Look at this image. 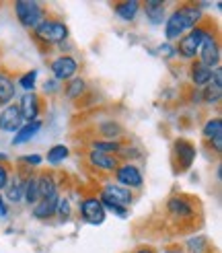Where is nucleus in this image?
<instances>
[{"instance_id": "obj_1", "label": "nucleus", "mask_w": 222, "mask_h": 253, "mask_svg": "<svg viewBox=\"0 0 222 253\" xmlns=\"http://www.w3.org/2000/svg\"><path fill=\"white\" fill-rule=\"evenodd\" d=\"M33 31L45 43H64L68 40V27H66V23H62L58 19H43Z\"/></svg>"}, {"instance_id": "obj_2", "label": "nucleus", "mask_w": 222, "mask_h": 253, "mask_svg": "<svg viewBox=\"0 0 222 253\" xmlns=\"http://www.w3.org/2000/svg\"><path fill=\"white\" fill-rule=\"evenodd\" d=\"M15 12H17L19 23L27 29H35L45 19L43 6L39 2H29V0H19L15 4Z\"/></svg>"}, {"instance_id": "obj_3", "label": "nucleus", "mask_w": 222, "mask_h": 253, "mask_svg": "<svg viewBox=\"0 0 222 253\" xmlns=\"http://www.w3.org/2000/svg\"><path fill=\"white\" fill-rule=\"evenodd\" d=\"M197 54H200L204 66L218 68V64H220V43L210 31H204V37H202V43H200Z\"/></svg>"}, {"instance_id": "obj_4", "label": "nucleus", "mask_w": 222, "mask_h": 253, "mask_svg": "<svg viewBox=\"0 0 222 253\" xmlns=\"http://www.w3.org/2000/svg\"><path fill=\"white\" fill-rule=\"evenodd\" d=\"M204 31H206V29L197 25L195 29H191L187 35H183V37H181V40H179V45L175 47V52H177L179 56H183V58H187V60L195 58V56H197V49H200V43H202Z\"/></svg>"}, {"instance_id": "obj_5", "label": "nucleus", "mask_w": 222, "mask_h": 253, "mask_svg": "<svg viewBox=\"0 0 222 253\" xmlns=\"http://www.w3.org/2000/svg\"><path fill=\"white\" fill-rule=\"evenodd\" d=\"M80 216L84 222H89L93 226L103 224L105 220V208L101 206L99 198H84L80 202Z\"/></svg>"}, {"instance_id": "obj_6", "label": "nucleus", "mask_w": 222, "mask_h": 253, "mask_svg": "<svg viewBox=\"0 0 222 253\" xmlns=\"http://www.w3.org/2000/svg\"><path fill=\"white\" fill-rule=\"evenodd\" d=\"M115 179H117V185L126 187V189H132V187H140L144 183V177H142V171L136 167V165H121L115 169Z\"/></svg>"}, {"instance_id": "obj_7", "label": "nucleus", "mask_w": 222, "mask_h": 253, "mask_svg": "<svg viewBox=\"0 0 222 253\" xmlns=\"http://www.w3.org/2000/svg\"><path fill=\"white\" fill-rule=\"evenodd\" d=\"M78 70V62L72 56H60L52 62V72H54V81H70Z\"/></svg>"}, {"instance_id": "obj_8", "label": "nucleus", "mask_w": 222, "mask_h": 253, "mask_svg": "<svg viewBox=\"0 0 222 253\" xmlns=\"http://www.w3.org/2000/svg\"><path fill=\"white\" fill-rule=\"evenodd\" d=\"M25 124L23 116H21V109L19 105H6L2 111H0V130L2 132H12L15 134L21 126Z\"/></svg>"}, {"instance_id": "obj_9", "label": "nucleus", "mask_w": 222, "mask_h": 253, "mask_svg": "<svg viewBox=\"0 0 222 253\" xmlns=\"http://www.w3.org/2000/svg\"><path fill=\"white\" fill-rule=\"evenodd\" d=\"M19 109H21V116L25 122H35L37 116H39V97L35 93H25L21 97V103H19Z\"/></svg>"}, {"instance_id": "obj_10", "label": "nucleus", "mask_w": 222, "mask_h": 253, "mask_svg": "<svg viewBox=\"0 0 222 253\" xmlns=\"http://www.w3.org/2000/svg\"><path fill=\"white\" fill-rule=\"evenodd\" d=\"M175 159H177V165H179V171H185L191 167V163L195 159V148L191 142L187 140H177L175 142Z\"/></svg>"}, {"instance_id": "obj_11", "label": "nucleus", "mask_w": 222, "mask_h": 253, "mask_svg": "<svg viewBox=\"0 0 222 253\" xmlns=\"http://www.w3.org/2000/svg\"><path fill=\"white\" fill-rule=\"evenodd\" d=\"M101 196H105L107 200L115 202V204H119V206H123V208H128V206L132 204V194H130V189L121 187V185H117V183H107V185L103 187V194H101Z\"/></svg>"}, {"instance_id": "obj_12", "label": "nucleus", "mask_w": 222, "mask_h": 253, "mask_svg": "<svg viewBox=\"0 0 222 253\" xmlns=\"http://www.w3.org/2000/svg\"><path fill=\"white\" fill-rule=\"evenodd\" d=\"M41 130V122L35 120V122H25L21 128L15 132V136H12V146H21L25 142H29L31 138L37 136V132Z\"/></svg>"}, {"instance_id": "obj_13", "label": "nucleus", "mask_w": 222, "mask_h": 253, "mask_svg": "<svg viewBox=\"0 0 222 253\" xmlns=\"http://www.w3.org/2000/svg\"><path fill=\"white\" fill-rule=\"evenodd\" d=\"M204 138L220 153V150H222V122H220V118H214V120L206 122V126H204Z\"/></svg>"}, {"instance_id": "obj_14", "label": "nucleus", "mask_w": 222, "mask_h": 253, "mask_svg": "<svg viewBox=\"0 0 222 253\" xmlns=\"http://www.w3.org/2000/svg\"><path fill=\"white\" fill-rule=\"evenodd\" d=\"M177 15L181 17V21L185 23V27H187V31H191L193 27H197V23H200V19H202V10H200V6L197 4H181L177 10Z\"/></svg>"}, {"instance_id": "obj_15", "label": "nucleus", "mask_w": 222, "mask_h": 253, "mask_svg": "<svg viewBox=\"0 0 222 253\" xmlns=\"http://www.w3.org/2000/svg\"><path fill=\"white\" fill-rule=\"evenodd\" d=\"M58 200H60L58 194L39 200V202L35 204L33 216H35V218H39V220H45V218H49V216H54V214H56V206H58Z\"/></svg>"}, {"instance_id": "obj_16", "label": "nucleus", "mask_w": 222, "mask_h": 253, "mask_svg": "<svg viewBox=\"0 0 222 253\" xmlns=\"http://www.w3.org/2000/svg\"><path fill=\"white\" fill-rule=\"evenodd\" d=\"M185 31H187V27H185V23L181 21V17L177 15V12H171V17L167 19V25H165V37L169 42L181 40V37L185 35Z\"/></svg>"}, {"instance_id": "obj_17", "label": "nucleus", "mask_w": 222, "mask_h": 253, "mask_svg": "<svg viewBox=\"0 0 222 253\" xmlns=\"http://www.w3.org/2000/svg\"><path fill=\"white\" fill-rule=\"evenodd\" d=\"M167 210L173 214V216H177V218H189V216H193V206L189 204L187 200H183V198H171L169 204H167Z\"/></svg>"}, {"instance_id": "obj_18", "label": "nucleus", "mask_w": 222, "mask_h": 253, "mask_svg": "<svg viewBox=\"0 0 222 253\" xmlns=\"http://www.w3.org/2000/svg\"><path fill=\"white\" fill-rule=\"evenodd\" d=\"M89 161H91L93 167L101 169V171H115L117 169V159L115 157L105 155V153H97V150H91Z\"/></svg>"}, {"instance_id": "obj_19", "label": "nucleus", "mask_w": 222, "mask_h": 253, "mask_svg": "<svg viewBox=\"0 0 222 253\" xmlns=\"http://www.w3.org/2000/svg\"><path fill=\"white\" fill-rule=\"evenodd\" d=\"M113 10L121 21H134L140 12V2H136V0H123V2H117L113 6Z\"/></svg>"}, {"instance_id": "obj_20", "label": "nucleus", "mask_w": 222, "mask_h": 253, "mask_svg": "<svg viewBox=\"0 0 222 253\" xmlns=\"http://www.w3.org/2000/svg\"><path fill=\"white\" fill-rule=\"evenodd\" d=\"M35 181H37V192H39V200L58 194V189H56V179H54V177L49 175V173L37 175V177H35Z\"/></svg>"}, {"instance_id": "obj_21", "label": "nucleus", "mask_w": 222, "mask_h": 253, "mask_svg": "<svg viewBox=\"0 0 222 253\" xmlns=\"http://www.w3.org/2000/svg\"><path fill=\"white\" fill-rule=\"evenodd\" d=\"M144 15L152 25H160L165 21L167 12H165V2H156V0H150V2L144 4Z\"/></svg>"}, {"instance_id": "obj_22", "label": "nucleus", "mask_w": 222, "mask_h": 253, "mask_svg": "<svg viewBox=\"0 0 222 253\" xmlns=\"http://www.w3.org/2000/svg\"><path fill=\"white\" fill-rule=\"evenodd\" d=\"M212 68L204 66L202 62H195V64L191 66V81L195 86H208L210 83H212Z\"/></svg>"}, {"instance_id": "obj_23", "label": "nucleus", "mask_w": 222, "mask_h": 253, "mask_svg": "<svg viewBox=\"0 0 222 253\" xmlns=\"http://www.w3.org/2000/svg\"><path fill=\"white\" fill-rule=\"evenodd\" d=\"M12 99H15V84L6 74H0V107L10 105Z\"/></svg>"}, {"instance_id": "obj_24", "label": "nucleus", "mask_w": 222, "mask_h": 253, "mask_svg": "<svg viewBox=\"0 0 222 253\" xmlns=\"http://www.w3.org/2000/svg\"><path fill=\"white\" fill-rule=\"evenodd\" d=\"M70 155V150L66 144H54L52 148L47 150V163L49 165H60V163H64Z\"/></svg>"}, {"instance_id": "obj_25", "label": "nucleus", "mask_w": 222, "mask_h": 253, "mask_svg": "<svg viewBox=\"0 0 222 253\" xmlns=\"http://www.w3.org/2000/svg\"><path fill=\"white\" fill-rule=\"evenodd\" d=\"M23 192H25V183H23L21 179H15L12 183L6 185V200L19 204V202L23 200Z\"/></svg>"}, {"instance_id": "obj_26", "label": "nucleus", "mask_w": 222, "mask_h": 253, "mask_svg": "<svg viewBox=\"0 0 222 253\" xmlns=\"http://www.w3.org/2000/svg\"><path fill=\"white\" fill-rule=\"evenodd\" d=\"M23 200L27 202V204H31V206H35L37 202H39V192H37V181H35V177H31V179L25 183Z\"/></svg>"}, {"instance_id": "obj_27", "label": "nucleus", "mask_w": 222, "mask_h": 253, "mask_svg": "<svg viewBox=\"0 0 222 253\" xmlns=\"http://www.w3.org/2000/svg\"><path fill=\"white\" fill-rule=\"evenodd\" d=\"M84 88H86V84H84L82 79H70L68 84H66V97L68 99H76V97H80L84 93Z\"/></svg>"}, {"instance_id": "obj_28", "label": "nucleus", "mask_w": 222, "mask_h": 253, "mask_svg": "<svg viewBox=\"0 0 222 253\" xmlns=\"http://www.w3.org/2000/svg\"><path fill=\"white\" fill-rule=\"evenodd\" d=\"M119 142H113V140H95L93 142V150L97 153H105V155H111V153H117L119 150Z\"/></svg>"}, {"instance_id": "obj_29", "label": "nucleus", "mask_w": 222, "mask_h": 253, "mask_svg": "<svg viewBox=\"0 0 222 253\" xmlns=\"http://www.w3.org/2000/svg\"><path fill=\"white\" fill-rule=\"evenodd\" d=\"M99 202H101V206H103L105 210H109V212H113V214H117V216H119V218H128V208H123V206L115 204V202H111V200H107L105 196H101V198H99Z\"/></svg>"}, {"instance_id": "obj_30", "label": "nucleus", "mask_w": 222, "mask_h": 253, "mask_svg": "<svg viewBox=\"0 0 222 253\" xmlns=\"http://www.w3.org/2000/svg\"><path fill=\"white\" fill-rule=\"evenodd\" d=\"M35 79H37V70L25 72L23 77L19 79V84H21V86H23L27 93H33V88H35Z\"/></svg>"}, {"instance_id": "obj_31", "label": "nucleus", "mask_w": 222, "mask_h": 253, "mask_svg": "<svg viewBox=\"0 0 222 253\" xmlns=\"http://www.w3.org/2000/svg\"><path fill=\"white\" fill-rule=\"evenodd\" d=\"M99 132H101L103 136H107V138H113V136H119L121 128H119V124L105 122V124H101V128H99Z\"/></svg>"}, {"instance_id": "obj_32", "label": "nucleus", "mask_w": 222, "mask_h": 253, "mask_svg": "<svg viewBox=\"0 0 222 253\" xmlns=\"http://www.w3.org/2000/svg\"><path fill=\"white\" fill-rule=\"evenodd\" d=\"M56 214H60L62 220H68L70 218V202L64 200H58V206H56Z\"/></svg>"}, {"instance_id": "obj_33", "label": "nucleus", "mask_w": 222, "mask_h": 253, "mask_svg": "<svg viewBox=\"0 0 222 253\" xmlns=\"http://www.w3.org/2000/svg\"><path fill=\"white\" fill-rule=\"evenodd\" d=\"M19 161H23L25 165H29V167H37V165H41V155H25V157H21Z\"/></svg>"}, {"instance_id": "obj_34", "label": "nucleus", "mask_w": 222, "mask_h": 253, "mask_svg": "<svg viewBox=\"0 0 222 253\" xmlns=\"http://www.w3.org/2000/svg\"><path fill=\"white\" fill-rule=\"evenodd\" d=\"M8 183H10L8 169H6V165H2V163H0V192H2V189H6Z\"/></svg>"}, {"instance_id": "obj_35", "label": "nucleus", "mask_w": 222, "mask_h": 253, "mask_svg": "<svg viewBox=\"0 0 222 253\" xmlns=\"http://www.w3.org/2000/svg\"><path fill=\"white\" fill-rule=\"evenodd\" d=\"M158 52H160V54H163V56H167V58H171L173 54H175V47H173L171 43H163V45H160V47H158Z\"/></svg>"}, {"instance_id": "obj_36", "label": "nucleus", "mask_w": 222, "mask_h": 253, "mask_svg": "<svg viewBox=\"0 0 222 253\" xmlns=\"http://www.w3.org/2000/svg\"><path fill=\"white\" fill-rule=\"evenodd\" d=\"M43 88H45V93H54L56 88H58V81H47L43 84Z\"/></svg>"}, {"instance_id": "obj_37", "label": "nucleus", "mask_w": 222, "mask_h": 253, "mask_svg": "<svg viewBox=\"0 0 222 253\" xmlns=\"http://www.w3.org/2000/svg\"><path fill=\"white\" fill-rule=\"evenodd\" d=\"M6 214H8V206H6V202L0 198V218H6Z\"/></svg>"}, {"instance_id": "obj_38", "label": "nucleus", "mask_w": 222, "mask_h": 253, "mask_svg": "<svg viewBox=\"0 0 222 253\" xmlns=\"http://www.w3.org/2000/svg\"><path fill=\"white\" fill-rule=\"evenodd\" d=\"M136 253H152V251H150V249H146V247H142V249H138Z\"/></svg>"}, {"instance_id": "obj_39", "label": "nucleus", "mask_w": 222, "mask_h": 253, "mask_svg": "<svg viewBox=\"0 0 222 253\" xmlns=\"http://www.w3.org/2000/svg\"><path fill=\"white\" fill-rule=\"evenodd\" d=\"M165 253H181L179 249H169V251H165Z\"/></svg>"}, {"instance_id": "obj_40", "label": "nucleus", "mask_w": 222, "mask_h": 253, "mask_svg": "<svg viewBox=\"0 0 222 253\" xmlns=\"http://www.w3.org/2000/svg\"><path fill=\"white\" fill-rule=\"evenodd\" d=\"M6 159H8V157H6L4 153H0V161H6Z\"/></svg>"}]
</instances>
